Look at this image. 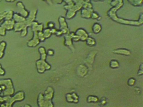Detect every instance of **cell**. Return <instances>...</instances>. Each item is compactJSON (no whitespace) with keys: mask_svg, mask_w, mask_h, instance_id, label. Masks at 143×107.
<instances>
[{"mask_svg":"<svg viewBox=\"0 0 143 107\" xmlns=\"http://www.w3.org/2000/svg\"><path fill=\"white\" fill-rule=\"evenodd\" d=\"M1 67V64H0V67Z\"/></svg>","mask_w":143,"mask_h":107,"instance_id":"cell-25","label":"cell"},{"mask_svg":"<svg viewBox=\"0 0 143 107\" xmlns=\"http://www.w3.org/2000/svg\"><path fill=\"white\" fill-rule=\"evenodd\" d=\"M114 53L118 54H121L123 55L129 56L131 55V52L128 50L125 49H118L114 50L113 51Z\"/></svg>","mask_w":143,"mask_h":107,"instance_id":"cell-9","label":"cell"},{"mask_svg":"<svg viewBox=\"0 0 143 107\" xmlns=\"http://www.w3.org/2000/svg\"><path fill=\"white\" fill-rule=\"evenodd\" d=\"M99 100L98 98L95 96L90 95L87 98V101L89 103H96Z\"/></svg>","mask_w":143,"mask_h":107,"instance_id":"cell-13","label":"cell"},{"mask_svg":"<svg viewBox=\"0 0 143 107\" xmlns=\"http://www.w3.org/2000/svg\"><path fill=\"white\" fill-rule=\"evenodd\" d=\"M6 46V43L4 41L0 43V59L3 57L4 55V51Z\"/></svg>","mask_w":143,"mask_h":107,"instance_id":"cell-11","label":"cell"},{"mask_svg":"<svg viewBox=\"0 0 143 107\" xmlns=\"http://www.w3.org/2000/svg\"><path fill=\"white\" fill-rule=\"evenodd\" d=\"M2 92H3L4 96L13 95L14 89L11 79H0V93Z\"/></svg>","mask_w":143,"mask_h":107,"instance_id":"cell-2","label":"cell"},{"mask_svg":"<svg viewBox=\"0 0 143 107\" xmlns=\"http://www.w3.org/2000/svg\"><path fill=\"white\" fill-rule=\"evenodd\" d=\"M36 67L39 73H43L47 70L51 68V66L45 61V60L40 59L36 61Z\"/></svg>","mask_w":143,"mask_h":107,"instance_id":"cell-4","label":"cell"},{"mask_svg":"<svg viewBox=\"0 0 143 107\" xmlns=\"http://www.w3.org/2000/svg\"><path fill=\"white\" fill-rule=\"evenodd\" d=\"M54 90L51 87H48L44 92V103L43 107H53L54 105L52 101L53 97Z\"/></svg>","mask_w":143,"mask_h":107,"instance_id":"cell-3","label":"cell"},{"mask_svg":"<svg viewBox=\"0 0 143 107\" xmlns=\"http://www.w3.org/2000/svg\"><path fill=\"white\" fill-rule=\"evenodd\" d=\"M110 67L113 68V69H115V68H119V64L118 61L116 60H112L110 63Z\"/></svg>","mask_w":143,"mask_h":107,"instance_id":"cell-14","label":"cell"},{"mask_svg":"<svg viewBox=\"0 0 143 107\" xmlns=\"http://www.w3.org/2000/svg\"><path fill=\"white\" fill-rule=\"evenodd\" d=\"M101 26L98 24L95 25L93 28V31L95 34H98L101 31Z\"/></svg>","mask_w":143,"mask_h":107,"instance_id":"cell-15","label":"cell"},{"mask_svg":"<svg viewBox=\"0 0 143 107\" xmlns=\"http://www.w3.org/2000/svg\"><path fill=\"white\" fill-rule=\"evenodd\" d=\"M76 34L79 36L80 40L82 41H86L87 38L89 37V35L87 32L82 29L77 30L76 33Z\"/></svg>","mask_w":143,"mask_h":107,"instance_id":"cell-7","label":"cell"},{"mask_svg":"<svg viewBox=\"0 0 143 107\" xmlns=\"http://www.w3.org/2000/svg\"><path fill=\"white\" fill-rule=\"evenodd\" d=\"M135 82H136V80L135 79L131 77V78H129L128 80V84L130 86H132L135 84Z\"/></svg>","mask_w":143,"mask_h":107,"instance_id":"cell-17","label":"cell"},{"mask_svg":"<svg viewBox=\"0 0 143 107\" xmlns=\"http://www.w3.org/2000/svg\"><path fill=\"white\" fill-rule=\"evenodd\" d=\"M47 54L49 56H53L54 54V52L52 50H49L46 52Z\"/></svg>","mask_w":143,"mask_h":107,"instance_id":"cell-20","label":"cell"},{"mask_svg":"<svg viewBox=\"0 0 143 107\" xmlns=\"http://www.w3.org/2000/svg\"><path fill=\"white\" fill-rule=\"evenodd\" d=\"M38 51L39 53L40 54H43L46 53V52L45 48L42 46L40 47L39 48Z\"/></svg>","mask_w":143,"mask_h":107,"instance_id":"cell-18","label":"cell"},{"mask_svg":"<svg viewBox=\"0 0 143 107\" xmlns=\"http://www.w3.org/2000/svg\"><path fill=\"white\" fill-rule=\"evenodd\" d=\"M55 34H56L57 36H61V35H62V34H63V33H62V31H61L60 32H56Z\"/></svg>","mask_w":143,"mask_h":107,"instance_id":"cell-23","label":"cell"},{"mask_svg":"<svg viewBox=\"0 0 143 107\" xmlns=\"http://www.w3.org/2000/svg\"><path fill=\"white\" fill-rule=\"evenodd\" d=\"M77 71L79 76L81 77H84L88 73L89 69L87 66L83 64H81L78 67Z\"/></svg>","mask_w":143,"mask_h":107,"instance_id":"cell-5","label":"cell"},{"mask_svg":"<svg viewBox=\"0 0 143 107\" xmlns=\"http://www.w3.org/2000/svg\"><path fill=\"white\" fill-rule=\"evenodd\" d=\"M143 64H141V65L140 66V69L138 72V75L139 76L141 75H143Z\"/></svg>","mask_w":143,"mask_h":107,"instance_id":"cell-19","label":"cell"},{"mask_svg":"<svg viewBox=\"0 0 143 107\" xmlns=\"http://www.w3.org/2000/svg\"><path fill=\"white\" fill-rule=\"evenodd\" d=\"M86 42L87 45L90 47L94 46L96 44L95 40L92 37H88L86 40Z\"/></svg>","mask_w":143,"mask_h":107,"instance_id":"cell-12","label":"cell"},{"mask_svg":"<svg viewBox=\"0 0 143 107\" xmlns=\"http://www.w3.org/2000/svg\"><path fill=\"white\" fill-rule=\"evenodd\" d=\"M25 98L24 92L19 91L15 95L11 97V95L0 96V106L2 107H11L16 101H22Z\"/></svg>","mask_w":143,"mask_h":107,"instance_id":"cell-1","label":"cell"},{"mask_svg":"<svg viewBox=\"0 0 143 107\" xmlns=\"http://www.w3.org/2000/svg\"><path fill=\"white\" fill-rule=\"evenodd\" d=\"M24 106H25V107H31L30 105H27V104H26L25 105H24Z\"/></svg>","mask_w":143,"mask_h":107,"instance_id":"cell-24","label":"cell"},{"mask_svg":"<svg viewBox=\"0 0 143 107\" xmlns=\"http://www.w3.org/2000/svg\"><path fill=\"white\" fill-rule=\"evenodd\" d=\"M97 52L95 51L91 52V53L89 54V55L87 57V62L89 64V65H91L92 64L94 60H95V57L96 54H97Z\"/></svg>","mask_w":143,"mask_h":107,"instance_id":"cell-10","label":"cell"},{"mask_svg":"<svg viewBox=\"0 0 143 107\" xmlns=\"http://www.w3.org/2000/svg\"><path fill=\"white\" fill-rule=\"evenodd\" d=\"M5 74V71L4 69L2 68V67H0V75H4Z\"/></svg>","mask_w":143,"mask_h":107,"instance_id":"cell-22","label":"cell"},{"mask_svg":"<svg viewBox=\"0 0 143 107\" xmlns=\"http://www.w3.org/2000/svg\"><path fill=\"white\" fill-rule=\"evenodd\" d=\"M43 34H44V37H45V39H47V38H48L50 37V36L51 35V31H50L49 29H46V30H45Z\"/></svg>","mask_w":143,"mask_h":107,"instance_id":"cell-16","label":"cell"},{"mask_svg":"<svg viewBox=\"0 0 143 107\" xmlns=\"http://www.w3.org/2000/svg\"><path fill=\"white\" fill-rule=\"evenodd\" d=\"M66 100L68 103H78L79 102V97L75 93H68L66 95Z\"/></svg>","mask_w":143,"mask_h":107,"instance_id":"cell-6","label":"cell"},{"mask_svg":"<svg viewBox=\"0 0 143 107\" xmlns=\"http://www.w3.org/2000/svg\"><path fill=\"white\" fill-rule=\"evenodd\" d=\"M72 39L70 34H67L65 36V44L66 46L70 48L72 50H74L73 46V45Z\"/></svg>","mask_w":143,"mask_h":107,"instance_id":"cell-8","label":"cell"},{"mask_svg":"<svg viewBox=\"0 0 143 107\" xmlns=\"http://www.w3.org/2000/svg\"><path fill=\"white\" fill-rule=\"evenodd\" d=\"M106 103H107L106 99L105 97H103L102 99L101 100V101H100L101 104H102V105H104L106 104Z\"/></svg>","mask_w":143,"mask_h":107,"instance_id":"cell-21","label":"cell"}]
</instances>
